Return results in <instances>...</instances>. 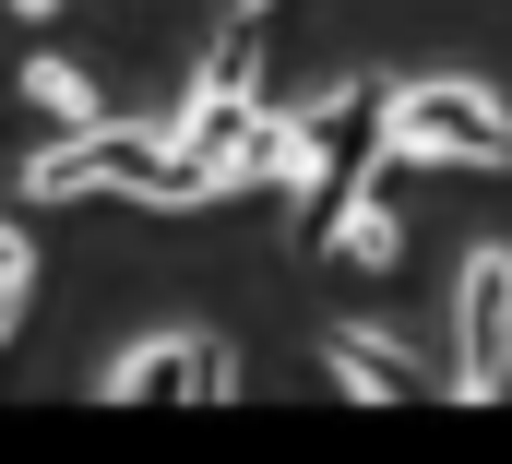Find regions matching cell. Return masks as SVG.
<instances>
[{
  "instance_id": "cell-10",
  "label": "cell",
  "mask_w": 512,
  "mask_h": 464,
  "mask_svg": "<svg viewBox=\"0 0 512 464\" xmlns=\"http://www.w3.org/2000/svg\"><path fill=\"white\" fill-rule=\"evenodd\" d=\"M12 334H24V298H0V346H12Z\"/></svg>"
},
{
  "instance_id": "cell-7",
  "label": "cell",
  "mask_w": 512,
  "mask_h": 464,
  "mask_svg": "<svg viewBox=\"0 0 512 464\" xmlns=\"http://www.w3.org/2000/svg\"><path fill=\"white\" fill-rule=\"evenodd\" d=\"M322 238H334V262H358V274H393V262H405V227H393V203L370 191V179L322 215Z\"/></svg>"
},
{
  "instance_id": "cell-12",
  "label": "cell",
  "mask_w": 512,
  "mask_h": 464,
  "mask_svg": "<svg viewBox=\"0 0 512 464\" xmlns=\"http://www.w3.org/2000/svg\"><path fill=\"white\" fill-rule=\"evenodd\" d=\"M227 12H274V0H227Z\"/></svg>"
},
{
  "instance_id": "cell-2",
  "label": "cell",
  "mask_w": 512,
  "mask_h": 464,
  "mask_svg": "<svg viewBox=\"0 0 512 464\" xmlns=\"http://www.w3.org/2000/svg\"><path fill=\"white\" fill-rule=\"evenodd\" d=\"M358 179H382V84L346 72V84H322V96L286 108V179H274V203H286L298 238H322V215Z\"/></svg>"
},
{
  "instance_id": "cell-4",
  "label": "cell",
  "mask_w": 512,
  "mask_h": 464,
  "mask_svg": "<svg viewBox=\"0 0 512 464\" xmlns=\"http://www.w3.org/2000/svg\"><path fill=\"white\" fill-rule=\"evenodd\" d=\"M453 405H489L512 393V250L501 238H477L465 250V274H453Z\"/></svg>"
},
{
  "instance_id": "cell-3",
  "label": "cell",
  "mask_w": 512,
  "mask_h": 464,
  "mask_svg": "<svg viewBox=\"0 0 512 464\" xmlns=\"http://www.w3.org/2000/svg\"><path fill=\"white\" fill-rule=\"evenodd\" d=\"M382 167H512V108L465 72L382 84Z\"/></svg>"
},
{
  "instance_id": "cell-9",
  "label": "cell",
  "mask_w": 512,
  "mask_h": 464,
  "mask_svg": "<svg viewBox=\"0 0 512 464\" xmlns=\"http://www.w3.org/2000/svg\"><path fill=\"white\" fill-rule=\"evenodd\" d=\"M24 286H36V238L0 215V298H24Z\"/></svg>"
},
{
  "instance_id": "cell-5",
  "label": "cell",
  "mask_w": 512,
  "mask_h": 464,
  "mask_svg": "<svg viewBox=\"0 0 512 464\" xmlns=\"http://www.w3.org/2000/svg\"><path fill=\"white\" fill-rule=\"evenodd\" d=\"M108 405H239V346L227 334H143L96 381Z\"/></svg>"
},
{
  "instance_id": "cell-11",
  "label": "cell",
  "mask_w": 512,
  "mask_h": 464,
  "mask_svg": "<svg viewBox=\"0 0 512 464\" xmlns=\"http://www.w3.org/2000/svg\"><path fill=\"white\" fill-rule=\"evenodd\" d=\"M12 12H36V24H48V12H72V0H12Z\"/></svg>"
},
{
  "instance_id": "cell-6",
  "label": "cell",
  "mask_w": 512,
  "mask_h": 464,
  "mask_svg": "<svg viewBox=\"0 0 512 464\" xmlns=\"http://www.w3.org/2000/svg\"><path fill=\"white\" fill-rule=\"evenodd\" d=\"M322 369L358 393V405H405V393H453V357L429 346H393V334H370V322H334L322 334Z\"/></svg>"
},
{
  "instance_id": "cell-1",
  "label": "cell",
  "mask_w": 512,
  "mask_h": 464,
  "mask_svg": "<svg viewBox=\"0 0 512 464\" xmlns=\"http://www.w3.org/2000/svg\"><path fill=\"white\" fill-rule=\"evenodd\" d=\"M24 203H155V215H203V203H227L215 191V167L179 143V108L155 119H84V131H48L36 155H24V179H12Z\"/></svg>"
},
{
  "instance_id": "cell-8",
  "label": "cell",
  "mask_w": 512,
  "mask_h": 464,
  "mask_svg": "<svg viewBox=\"0 0 512 464\" xmlns=\"http://www.w3.org/2000/svg\"><path fill=\"white\" fill-rule=\"evenodd\" d=\"M24 108H48V131H84V119H108V96H96V72H72L60 48H36L24 60Z\"/></svg>"
}]
</instances>
